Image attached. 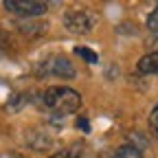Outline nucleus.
<instances>
[{"instance_id":"4","label":"nucleus","mask_w":158,"mask_h":158,"mask_svg":"<svg viewBox=\"0 0 158 158\" xmlns=\"http://www.w3.org/2000/svg\"><path fill=\"white\" fill-rule=\"evenodd\" d=\"M5 9L20 18H40L46 13L44 0H5Z\"/></svg>"},{"instance_id":"13","label":"nucleus","mask_w":158,"mask_h":158,"mask_svg":"<svg viewBox=\"0 0 158 158\" xmlns=\"http://www.w3.org/2000/svg\"><path fill=\"white\" fill-rule=\"evenodd\" d=\"M77 123H79V127H81L84 132H90V125H88V121H86V118H79Z\"/></svg>"},{"instance_id":"1","label":"nucleus","mask_w":158,"mask_h":158,"mask_svg":"<svg viewBox=\"0 0 158 158\" xmlns=\"http://www.w3.org/2000/svg\"><path fill=\"white\" fill-rule=\"evenodd\" d=\"M42 101L57 114H73L81 108V94L66 86H51L48 90H44Z\"/></svg>"},{"instance_id":"9","label":"nucleus","mask_w":158,"mask_h":158,"mask_svg":"<svg viewBox=\"0 0 158 158\" xmlns=\"http://www.w3.org/2000/svg\"><path fill=\"white\" fill-rule=\"evenodd\" d=\"M13 35L7 29H0V51H11L13 48Z\"/></svg>"},{"instance_id":"7","label":"nucleus","mask_w":158,"mask_h":158,"mask_svg":"<svg viewBox=\"0 0 158 158\" xmlns=\"http://www.w3.org/2000/svg\"><path fill=\"white\" fill-rule=\"evenodd\" d=\"M116 158H143V152L138 149L136 145L125 143V145H121L116 149Z\"/></svg>"},{"instance_id":"6","label":"nucleus","mask_w":158,"mask_h":158,"mask_svg":"<svg viewBox=\"0 0 158 158\" xmlns=\"http://www.w3.org/2000/svg\"><path fill=\"white\" fill-rule=\"evenodd\" d=\"M138 73H143V75H158V51L149 53V55H143L141 59H138Z\"/></svg>"},{"instance_id":"12","label":"nucleus","mask_w":158,"mask_h":158,"mask_svg":"<svg viewBox=\"0 0 158 158\" xmlns=\"http://www.w3.org/2000/svg\"><path fill=\"white\" fill-rule=\"evenodd\" d=\"M147 27H149V31H154V33H158V7L152 11V15L147 18Z\"/></svg>"},{"instance_id":"11","label":"nucleus","mask_w":158,"mask_h":158,"mask_svg":"<svg viewBox=\"0 0 158 158\" xmlns=\"http://www.w3.org/2000/svg\"><path fill=\"white\" fill-rule=\"evenodd\" d=\"M48 158H81V154H79L77 149H59V152H55Z\"/></svg>"},{"instance_id":"3","label":"nucleus","mask_w":158,"mask_h":158,"mask_svg":"<svg viewBox=\"0 0 158 158\" xmlns=\"http://www.w3.org/2000/svg\"><path fill=\"white\" fill-rule=\"evenodd\" d=\"M40 75H46V77H59V79H73L77 75L75 66L68 57L64 55H55L51 59H46V62L40 66Z\"/></svg>"},{"instance_id":"10","label":"nucleus","mask_w":158,"mask_h":158,"mask_svg":"<svg viewBox=\"0 0 158 158\" xmlns=\"http://www.w3.org/2000/svg\"><path fill=\"white\" fill-rule=\"evenodd\" d=\"M149 130H152V134L158 138V103L154 106V110H152V114H149Z\"/></svg>"},{"instance_id":"5","label":"nucleus","mask_w":158,"mask_h":158,"mask_svg":"<svg viewBox=\"0 0 158 158\" xmlns=\"http://www.w3.org/2000/svg\"><path fill=\"white\" fill-rule=\"evenodd\" d=\"M48 29V24L44 22V20H37V18H22L18 22V31L24 33L27 37H40L44 35Z\"/></svg>"},{"instance_id":"2","label":"nucleus","mask_w":158,"mask_h":158,"mask_svg":"<svg viewBox=\"0 0 158 158\" xmlns=\"http://www.w3.org/2000/svg\"><path fill=\"white\" fill-rule=\"evenodd\" d=\"M94 22H97V18L81 9H70L64 13V27L75 35H88L94 29Z\"/></svg>"},{"instance_id":"8","label":"nucleus","mask_w":158,"mask_h":158,"mask_svg":"<svg viewBox=\"0 0 158 158\" xmlns=\"http://www.w3.org/2000/svg\"><path fill=\"white\" fill-rule=\"evenodd\" d=\"M75 55H79V57H81L84 62H88V64H97V62H99L97 53L90 51V48H86V46H77V48H75Z\"/></svg>"}]
</instances>
